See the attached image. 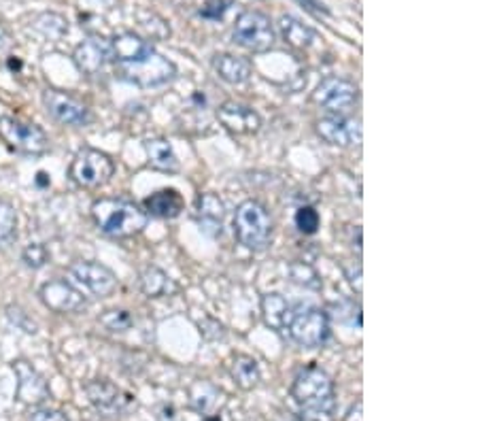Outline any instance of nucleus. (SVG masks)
Instances as JSON below:
<instances>
[{
  "mask_svg": "<svg viewBox=\"0 0 478 421\" xmlns=\"http://www.w3.org/2000/svg\"><path fill=\"white\" fill-rule=\"evenodd\" d=\"M291 398L300 408L304 421H334L336 415L334 381L324 368L309 366L298 373L291 385Z\"/></svg>",
  "mask_w": 478,
  "mask_h": 421,
  "instance_id": "obj_1",
  "label": "nucleus"
},
{
  "mask_svg": "<svg viewBox=\"0 0 478 421\" xmlns=\"http://www.w3.org/2000/svg\"><path fill=\"white\" fill-rule=\"evenodd\" d=\"M96 226L113 239H128L147 228L149 215L141 206L124 198H100L91 205Z\"/></svg>",
  "mask_w": 478,
  "mask_h": 421,
  "instance_id": "obj_2",
  "label": "nucleus"
},
{
  "mask_svg": "<svg viewBox=\"0 0 478 421\" xmlns=\"http://www.w3.org/2000/svg\"><path fill=\"white\" fill-rule=\"evenodd\" d=\"M273 217L257 200H245L234 213V234L251 251H264L273 243Z\"/></svg>",
  "mask_w": 478,
  "mask_h": 421,
  "instance_id": "obj_3",
  "label": "nucleus"
},
{
  "mask_svg": "<svg viewBox=\"0 0 478 421\" xmlns=\"http://www.w3.org/2000/svg\"><path fill=\"white\" fill-rule=\"evenodd\" d=\"M290 332L291 340L304 349L321 347L330 337V320L327 313L319 307H296L291 313L290 324L285 328Z\"/></svg>",
  "mask_w": 478,
  "mask_h": 421,
  "instance_id": "obj_4",
  "label": "nucleus"
},
{
  "mask_svg": "<svg viewBox=\"0 0 478 421\" xmlns=\"http://www.w3.org/2000/svg\"><path fill=\"white\" fill-rule=\"evenodd\" d=\"M113 172L115 164L107 153L91 147H83L82 152H77V155H74L71 169H68V177H71L79 188L98 189L111 181Z\"/></svg>",
  "mask_w": 478,
  "mask_h": 421,
  "instance_id": "obj_5",
  "label": "nucleus"
},
{
  "mask_svg": "<svg viewBox=\"0 0 478 421\" xmlns=\"http://www.w3.org/2000/svg\"><path fill=\"white\" fill-rule=\"evenodd\" d=\"M0 138L9 149L24 155H41L49 147V138L41 126L17 118H0Z\"/></svg>",
  "mask_w": 478,
  "mask_h": 421,
  "instance_id": "obj_6",
  "label": "nucleus"
},
{
  "mask_svg": "<svg viewBox=\"0 0 478 421\" xmlns=\"http://www.w3.org/2000/svg\"><path fill=\"white\" fill-rule=\"evenodd\" d=\"M117 75L124 82H130L138 88H155V85H164L175 79L177 66L172 65L169 57L160 56L158 51H152L147 57L135 65H115Z\"/></svg>",
  "mask_w": 478,
  "mask_h": 421,
  "instance_id": "obj_7",
  "label": "nucleus"
},
{
  "mask_svg": "<svg viewBox=\"0 0 478 421\" xmlns=\"http://www.w3.org/2000/svg\"><path fill=\"white\" fill-rule=\"evenodd\" d=\"M234 41L240 48L253 51V54H264V51H268L274 45L273 22L260 13V11H245L236 20Z\"/></svg>",
  "mask_w": 478,
  "mask_h": 421,
  "instance_id": "obj_8",
  "label": "nucleus"
},
{
  "mask_svg": "<svg viewBox=\"0 0 478 421\" xmlns=\"http://www.w3.org/2000/svg\"><path fill=\"white\" fill-rule=\"evenodd\" d=\"M313 102L332 115H343L357 102V85L343 77H327L317 85Z\"/></svg>",
  "mask_w": 478,
  "mask_h": 421,
  "instance_id": "obj_9",
  "label": "nucleus"
},
{
  "mask_svg": "<svg viewBox=\"0 0 478 421\" xmlns=\"http://www.w3.org/2000/svg\"><path fill=\"white\" fill-rule=\"evenodd\" d=\"M68 275L77 285H82L90 296L107 298L117 287V276L111 268L98 262H74L68 268Z\"/></svg>",
  "mask_w": 478,
  "mask_h": 421,
  "instance_id": "obj_10",
  "label": "nucleus"
},
{
  "mask_svg": "<svg viewBox=\"0 0 478 421\" xmlns=\"http://www.w3.org/2000/svg\"><path fill=\"white\" fill-rule=\"evenodd\" d=\"M43 105L48 109V113L51 118L57 119L60 124L66 126H85L91 119L90 109L83 105L82 101L66 94V92L60 90H45L43 92Z\"/></svg>",
  "mask_w": 478,
  "mask_h": 421,
  "instance_id": "obj_11",
  "label": "nucleus"
},
{
  "mask_svg": "<svg viewBox=\"0 0 478 421\" xmlns=\"http://www.w3.org/2000/svg\"><path fill=\"white\" fill-rule=\"evenodd\" d=\"M41 303L45 307L56 311V313H77V311L85 309L83 294L74 287L71 281L54 279L41 285L39 290Z\"/></svg>",
  "mask_w": 478,
  "mask_h": 421,
  "instance_id": "obj_12",
  "label": "nucleus"
},
{
  "mask_svg": "<svg viewBox=\"0 0 478 421\" xmlns=\"http://www.w3.org/2000/svg\"><path fill=\"white\" fill-rule=\"evenodd\" d=\"M85 394H88V400L94 405L96 411H100L102 415L124 413L132 402L130 394H126L122 388H117V385L107 379L90 381L85 385Z\"/></svg>",
  "mask_w": 478,
  "mask_h": 421,
  "instance_id": "obj_13",
  "label": "nucleus"
},
{
  "mask_svg": "<svg viewBox=\"0 0 478 421\" xmlns=\"http://www.w3.org/2000/svg\"><path fill=\"white\" fill-rule=\"evenodd\" d=\"M317 135L334 147H353L361 143V126L343 115H330L317 122Z\"/></svg>",
  "mask_w": 478,
  "mask_h": 421,
  "instance_id": "obj_14",
  "label": "nucleus"
},
{
  "mask_svg": "<svg viewBox=\"0 0 478 421\" xmlns=\"http://www.w3.org/2000/svg\"><path fill=\"white\" fill-rule=\"evenodd\" d=\"M217 119L222 122L223 128L239 136L256 135V132L262 128L260 113L253 111L251 107L232 101L223 102V105L217 109Z\"/></svg>",
  "mask_w": 478,
  "mask_h": 421,
  "instance_id": "obj_15",
  "label": "nucleus"
},
{
  "mask_svg": "<svg viewBox=\"0 0 478 421\" xmlns=\"http://www.w3.org/2000/svg\"><path fill=\"white\" fill-rule=\"evenodd\" d=\"M109 60H113L111 41L105 37H88L73 51V62L85 75L100 73Z\"/></svg>",
  "mask_w": 478,
  "mask_h": 421,
  "instance_id": "obj_16",
  "label": "nucleus"
},
{
  "mask_svg": "<svg viewBox=\"0 0 478 421\" xmlns=\"http://www.w3.org/2000/svg\"><path fill=\"white\" fill-rule=\"evenodd\" d=\"M13 371L17 377V398L26 405H41L49 398V385L34 368L24 360L13 362Z\"/></svg>",
  "mask_w": 478,
  "mask_h": 421,
  "instance_id": "obj_17",
  "label": "nucleus"
},
{
  "mask_svg": "<svg viewBox=\"0 0 478 421\" xmlns=\"http://www.w3.org/2000/svg\"><path fill=\"white\" fill-rule=\"evenodd\" d=\"M152 51H155L152 43L145 41L143 37H138L135 32L117 34L111 41V54L115 65H135V62H141L143 57H147Z\"/></svg>",
  "mask_w": 478,
  "mask_h": 421,
  "instance_id": "obj_18",
  "label": "nucleus"
},
{
  "mask_svg": "<svg viewBox=\"0 0 478 421\" xmlns=\"http://www.w3.org/2000/svg\"><path fill=\"white\" fill-rule=\"evenodd\" d=\"M196 219L204 230H213V234H222L223 217H226V206L222 198L215 194H200L196 198Z\"/></svg>",
  "mask_w": 478,
  "mask_h": 421,
  "instance_id": "obj_19",
  "label": "nucleus"
},
{
  "mask_svg": "<svg viewBox=\"0 0 478 421\" xmlns=\"http://www.w3.org/2000/svg\"><path fill=\"white\" fill-rule=\"evenodd\" d=\"M183 209H186V200L177 189H160L145 200L147 215L160 219H175L181 215Z\"/></svg>",
  "mask_w": 478,
  "mask_h": 421,
  "instance_id": "obj_20",
  "label": "nucleus"
},
{
  "mask_svg": "<svg viewBox=\"0 0 478 421\" xmlns=\"http://www.w3.org/2000/svg\"><path fill=\"white\" fill-rule=\"evenodd\" d=\"M213 68L223 82L230 85H243L249 82L251 77V65L245 60V57L232 56V54H222L215 56L213 60Z\"/></svg>",
  "mask_w": 478,
  "mask_h": 421,
  "instance_id": "obj_21",
  "label": "nucleus"
},
{
  "mask_svg": "<svg viewBox=\"0 0 478 421\" xmlns=\"http://www.w3.org/2000/svg\"><path fill=\"white\" fill-rule=\"evenodd\" d=\"M291 313L293 307L281 294H266V296L262 298L264 321H266V326L273 328V330H285L291 320Z\"/></svg>",
  "mask_w": 478,
  "mask_h": 421,
  "instance_id": "obj_22",
  "label": "nucleus"
},
{
  "mask_svg": "<svg viewBox=\"0 0 478 421\" xmlns=\"http://www.w3.org/2000/svg\"><path fill=\"white\" fill-rule=\"evenodd\" d=\"M138 284L147 298H162L177 292V284L158 267H147L138 276Z\"/></svg>",
  "mask_w": 478,
  "mask_h": 421,
  "instance_id": "obj_23",
  "label": "nucleus"
},
{
  "mask_svg": "<svg viewBox=\"0 0 478 421\" xmlns=\"http://www.w3.org/2000/svg\"><path fill=\"white\" fill-rule=\"evenodd\" d=\"M281 34H283L285 43L293 49H309L315 41V31L309 28L307 24H302L298 17L293 15H283L279 20Z\"/></svg>",
  "mask_w": 478,
  "mask_h": 421,
  "instance_id": "obj_24",
  "label": "nucleus"
},
{
  "mask_svg": "<svg viewBox=\"0 0 478 421\" xmlns=\"http://www.w3.org/2000/svg\"><path fill=\"white\" fill-rule=\"evenodd\" d=\"M145 152L149 155V164H152L155 171H162V172L178 171L177 153L166 138H149V141L145 143Z\"/></svg>",
  "mask_w": 478,
  "mask_h": 421,
  "instance_id": "obj_25",
  "label": "nucleus"
},
{
  "mask_svg": "<svg viewBox=\"0 0 478 421\" xmlns=\"http://www.w3.org/2000/svg\"><path fill=\"white\" fill-rule=\"evenodd\" d=\"M230 374H232L234 383L243 390L256 388L260 381V366L249 355H236L230 364Z\"/></svg>",
  "mask_w": 478,
  "mask_h": 421,
  "instance_id": "obj_26",
  "label": "nucleus"
},
{
  "mask_svg": "<svg viewBox=\"0 0 478 421\" xmlns=\"http://www.w3.org/2000/svg\"><path fill=\"white\" fill-rule=\"evenodd\" d=\"M217 398H222V391L209 383V381H196L192 390H189V405L203 415L211 413L215 408Z\"/></svg>",
  "mask_w": 478,
  "mask_h": 421,
  "instance_id": "obj_27",
  "label": "nucleus"
},
{
  "mask_svg": "<svg viewBox=\"0 0 478 421\" xmlns=\"http://www.w3.org/2000/svg\"><path fill=\"white\" fill-rule=\"evenodd\" d=\"M34 31L41 32L43 37L51 39V41H57V39L65 37L68 26L65 17H60L57 13H43L37 22H34Z\"/></svg>",
  "mask_w": 478,
  "mask_h": 421,
  "instance_id": "obj_28",
  "label": "nucleus"
},
{
  "mask_svg": "<svg viewBox=\"0 0 478 421\" xmlns=\"http://www.w3.org/2000/svg\"><path fill=\"white\" fill-rule=\"evenodd\" d=\"M100 324L105 326L109 332L124 334V332H128L132 326H135V317H132L130 311L111 309V311H107L105 315H100Z\"/></svg>",
  "mask_w": 478,
  "mask_h": 421,
  "instance_id": "obj_29",
  "label": "nucleus"
},
{
  "mask_svg": "<svg viewBox=\"0 0 478 421\" xmlns=\"http://www.w3.org/2000/svg\"><path fill=\"white\" fill-rule=\"evenodd\" d=\"M17 228V215L15 209L7 200L0 198V245H4L7 241L13 239Z\"/></svg>",
  "mask_w": 478,
  "mask_h": 421,
  "instance_id": "obj_30",
  "label": "nucleus"
},
{
  "mask_svg": "<svg viewBox=\"0 0 478 421\" xmlns=\"http://www.w3.org/2000/svg\"><path fill=\"white\" fill-rule=\"evenodd\" d=\"M296 226L302 234H315L321 226V217L313 206H300L296 211Z\"/></svg>",
  "mask_w": 478,
  "mask_h": 421,
  "instance_id": "obj_31",
  "label": "nucleus"
},
{
  "mask_svg": "<svg viewBox=\"0 0 478 421\" xmlns=\"http://www.w3.org/2000/svg\"><path fill=\"white\" fill-rule=\"evenodd\" d=\"M22 259H24L28 268H43L45 264H48L49 253L41 243H30L22 251Z\"/></svg>",
  "mask_w": 478,
  "mask_h": 421,
  "instance_id": "obj_32",
  "label": "nucleus"
},
{
  "mask_svg": "<svg viewBox=\"0 0 478 421\" xmlns=\"http://www.w3.org/2000/svg\"><path fill=\"white\" fill-rule=\"evenodd\" d=\"M290 273H291V279L304 287H313V290H317V287L321 285L319 275H317L309 264H291Z\"/></svg>",
  "mask_w": 478,
  "mask_h": 421,
  "instance_id": "obj_33",
  "label": "nucleus"
},
{
  "mask_svg": "<svg viewBox=\"0 0 478 421\" xmlns=\"http://www.w3.org/2000/svg\"><path fill=\"white\" fill-rule=\"evenodd\" d=\"M198 328H200V334L209 340L226 338V328H223V324H219L217 320H213V317H206V320L200 321Z\"/></svg>",
  "mask_w": 478,
  "mask_h": 421,
  "instance_id": "obj_34",
  "label": "nucleus"
},
{
  "mask_svg": "<svg viewBox=\"0 0 478 421\" xmlns=\"http://www.w3.org/2000/svg\"><path fill=\"white\" fill-rule=\"evenodd\" d=\"M226 11H228L226 0H209V3L200 9V15L206 17V20H222Z\"/></svg>",
  "mask_w": 478,
  "mask_h": 421,
  "instance_id": "obj_35",
  "label": "nucleus"
},
{
  "mask_svg": "<svg viewBox=\"0 0 478 421\" xmlns=\"http://www.w3.org/2000/svg\"><path fill=\"white\" fill-rule=\"evenodd\" d=\"M30 421H68V417L56 408H37V411H32Z\"/></svg>",
  "mask_w": 478,
  "mask_h": 421,
  "instance_id": "obj_36",
  "label": "nucleus"
},
{
  "mask_svg": "<svg viewBox=\"0 0 478 421\" xmlns=\"http://www.w3.org/2000/svg\"><path fill=\"white\" fill-rule=\"evenodd\" d=\"M9 317H11V321H13L15 326L24 328V332H28V334H34V332H37V326H34L32 321L28 320L24 311H20V309H9Z\"/></svg>",
  "mask_w": 478,
  "mask_h": 421,
  "instance_id": "obj_37",
  "label": "nucleus"
},
{
  "mask_svg": "<svg viewBox=\"0 0 478 421\" xmlns=\"http://www.w3.org/2000/svg\"><path fill=\"white\" fill-rule=\"evenodd\" d=\"M344 421H364V417H361V400H357L355 405H351L347 415H344Z\"/></svg>",
  "mask_w": 478,
  "mask_h": 421,
  "instance_id": "obj_38",
  "label": "nucleus"
},
{
  "mask_svg": "<svg viewBox=\"0 0 478 421\" xmlns=\"http://www.w3.org/2000/svg\"><path fill=\"white\" fill-rule=\"evenodd\" d=\"M298 3L304 4V7H307L310 11V13H317V15H319V13H327V9L324 7V4L317 3V0H298Z\"/></svg>",
  "mask_w": 478,
  "mask_h": 421,
  "instance_id": "obj_39",
  "label": "nucleus"
},
{
  "mask_svg": "<svg viewBox=\"0 0 478 421\" xmlns=\"http://www.w3.org/2000/svg\"><path fill=\"white\" fill-rule=\"evenodd\" d=\"M7 41H9L7 32H4V31H3V28H0V51H3L4 48H7Z\"/></svg>",
  "mask_w": 478,
  "mask_h": 421,
  "instance_id": "obj_40",
  "label": "nucleus"
}]
</instances>
